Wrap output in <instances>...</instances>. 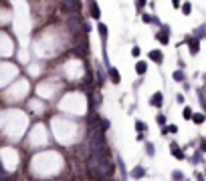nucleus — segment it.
Instances as JSON below:
<instances>
[{
  "mask_svg": "<svg viewBox=\"0 0 206 181\" xmlns=\"http://www.w3.org/2000/svg\"><path fill=\"white\" fill-rule=\"evenodd\" d=\"M168 34H170V28H168V26H162V28L158 30V34H156V40H158V42H162V44H168L170 42Z\"/></svg>",
  "mask_w": 206,
  "mask_h": 181,
  "instance_id": "nucleus-1",
  "label": "nucleus"
},
{
  "mask_svg": "<svg viewBox=\"0 0 206 181\" xmlns=\"http://www.w3.org/2000/svg\"><path fill=\"white\" fill-rule=\"evenodd\" d=\"M87 6H89V10H91V18L99 20L101 18V10H99V6H97L95 0H87Z\"/></svg>",
  "mask_w": 206,
  "mask_h": 181,
  "instance_id": "nucleus-2",
  "label": "nucleus"
},
{
  "mask_svg": "<svg viewBox=\"0 0 206 181\" xmlns=\"http://www.w3.org/2000/svg\"><path fill=\"white\" fill-rule=\"evenodd\" d=\"M150 105H152V107H156V109H160V107L164 105V95L160 93V90L152 95V99H150Z\"/></svg>",
  "mask_w": 206,
  "mask_h": 181,
  "instance_id": "nucleus-3",
  "label": "nucleus"
},
{
  "mask_svg": "<svg viewBox=\"0 0 206 181\" xmlns=\"http://www.w3.org/2000/svg\"><path fill=\"white\" fill-rule=\"evenodd\" d=\"M188 46H190V54L200 53V42H198V38H188Z\"/></svg>",
  "mask_w": 206,
  "mask_h": 181,
  "instance_id": "nucleus-4",
  "label": "nucleus"
},
{
  "mask_svg": "<svg viewBox=\"0 0 206 181\" xmlns=\"http://www.w3.org/2000/svg\"><path fill=\"white\" fill-rule=\"evenodd\" d=\"M109 79L113 81V85H119L121 83V75H119V71L115 67H109Z\"/></svg>",
  "mask_w": 206,
  "mask_h": 181,
  "instance_id": "nucleus-5",
  "label": "nucleus"
},
{
  "mask_svg": "<svg viewBox=\"0 0 206 181\" xmlns=\"http://www.w3.org/2000/svg\"><path fill=\"white\" fill-rule=\"evenodd\" d=\"M170 153H172L176 159H184V157H186V155H184V151L178 147V143H172V145H170Z\"/></svg>",
  "mask_w": 206,
  "mask_h": 181,
  "instance_id": "nucleus-6",
  "label": "nucleus"
},
{
  "mask_svg": "<svg viewBox=\"0 0 206 181\" xmlns=\"http://www.w3.org/2000/svg\"><path fill=\"white\" fill-rule=\"evenodd\" d=\"M150 58H152L156 65H162L164 62V54L160 53V50H150Z\"/></svg>",
  "mask_w": 206,
  "mask_h": 181,
  "instance_id": "nucleus-7",
  "label": "nucleus"
},
{
  "mask_svg": "<svg viewBox=\"0 0 206 181\" xmlns=\"http://www.w3.org/2000/svg\"><path fill=\"white\" fill-rule=\"evenodd\" d=\"M130 175L134 177V179H142V177H146V169H144V167H142V165H138V167H135V169H134V171L130 173Z\"/></svg>",
  "mask_w": 206,
  "mask_h": 181,
  "instance_id": "nucleus-8",
  "label": "nucleus"
},
{
  "mask_svg": "<svg viewBox=\"0 0 206 181\" xmlns=\"http://www.w3.org/2000/svg\"><path fill=\"white\" fill-rule=\"evenodd\" d=\"M135 72H138L139 76H142V75H146V72H148V62H144V61H139L138 65H135Z\"/></svg>",
  "mask_w": 206,
  "mask_h": 181,
  "instance_id": "nucleus-9",
  "label": "nucleus"
},
{
  "mask_svg": "<svg viewBox=\"0 0 206 181\" xmlns=\"http://www.w3.org/2000/svg\"><path fill=\"white\" fill-rule=\"evenodd\" d=\"M97 30H99L101 38L105 40V38H107V26H105V24H103V22H97Z\"/></svg>",
  "mask_w": 206,
  "mask_h": 181,
  "instance_id": "nucleus-10",
  "label": "nucleus"
},
{
  "mask_svg": "<svg viewBox=\"0 0 206 181\" xmlns=\"http://www.w3.org/2000/svg\"><path fill=\"white\" fill-rule=\"evenodd\" d=\"M192 121H194V123L196 125H202L206 121V115H202V113H194V117H192Z\"/></svg>",
  "mask_w": 206,
  "mask_h": 181,
  "instance_id": "nucleus-11",
  "label": "nucleus"
},
{
  "mask_svg": "<svg viewBox=\"0 0 206 181\" xmlns=\"http://www.w3.org/2000/svg\"><path fill=\"white\" fill-rule=\"evenodd\" d=\"M135 129H138V133H144V131H148V125L144 121H135Z\"/></svg>",
  "mask_w": 206,
  "mask_h": 181,
  "instance_id": "nucleus-12",
  "label": "nucleus"
},
{
  "mask_svg": "<svg viewBox=\"0 0 206 181\" xmlns=\"http://www.w3.org/2000/svg\"><path fill=\"white\" fill-rule=\"evenodd\" d=\"M146 153H148V157H154V155H156V151H154V143H146Z\"/></svg>",
  "mask_w": 206,
  "mask_h": 181,
  "instance_id": "nucleus-13",
  "label": "nucleus"
},
{
  "mask_svg": "<svg viewBox=\"0 0 206 181\" xmlns=\"http://www.w3.org/2000/svg\"><path fill=\"white\" fill-rule=\"evenodd\" d=\"M156 123H158L160 127H164V125L168 123V121H166V115H162V113H160V115H156Z\"/></svg>",
  "mask_w": 206,
  "mask_h": 181,
  "instance_id": "nucleus-14",
  "label": "nucleus"
},
{
  "mask_svg": "<svg viewBox=\"0 0 206 181\" xmlns=\"http://www.w3.org/2000/svg\"><path fill=\"white\" fill-rule=\"evenodd\" d=\"M172 179L174 181H184V173L182 171H172Z\"/></svg>",
  "mask_w": 206,
  "mask_h": 181,
  "instance_id": "nucleus-15",
  "label": "nucleus"
},
{
  "mask_svg": "<svg viewBox=\"0 0 206 181\" xmlns=\"http://www.w3.org/2000/svg\"><path fill=\"white\" fill-rule=\"evenodd\" d=\"M192 117H194V113H192V109H190V107H184V119L192 121Z\"/></svg>",
  "mask_w": 206,
  "mask_h": 181,
  "instance_id": "nucleus-16",
  "label": "nucleus"
},
{
  "mask_svg": "<svg viewBox=\"0 0 206 181\" xmlns=\"http://www.w3.org/2000/svg\"><path fill=\"white\" fill-rule=\"evenodd\" d=\"M182 12H184L186 16L192 12V4H190V2H184V4H182Z\"/></svg>",
  "mask_w": 206,
  "mask_h": 181,
  "instance_id": "nucleus-17",
  "label": "nucleus"
},
{
  "mask_svg": "<svg viewBox=\"0 0 206 181\" xmlns=\"http://www.w3.org/2000/svg\"><path fill=\"white\" fill-rule=\"evenodd\" d=\"M142 20H144L146 24H152V22H156V18H154V16H150V14H142Z\"/></svg>",
  "mask_w": 206,
  "mask_h": 181,
  "instance_id": "nucleus-18",
  "label": "nucleus"
},
{
  "mask_svg": "<svg viewBox=\"0 0 206 181\" xmlns=\"http://www.w3.org/2000/svg\"><path fill=\"white\" fill-rule=\"evenodd\" d=\"M172 76H174V81H184V72L182 71H176Z\"/></svg>",
  "mask_w": 206,
  "mask_h": 181,
  "instance_id": "nucleus-19",
  "label": "nucleus"
},
{
  "mask_svg": "<svg viewBox=\"0 0 206 181\" xmlns=\"http://www.w3.org/2000/svg\"><path fill=\"white\" fill-rule=\"evenodd\" d=\"M144 6H146V0H135V8H138L139 12L144 10Z\"/></svg>",
  "mask_w": 206,
  "mask_h": 181,
  "instance_id": "nucleus-20",
  "label": "nucleus"
},
{
  "mask_svg": "<svg viewBox=\"0 0 206 181\" xmlns=\"http://www.w3.org/2000/svg\"><path fill=\"white\" fill-rule=\"evenodd\" d=\"M168 133L170 135H176L178 133V127H176V125H168Z\"/></svg>",
  "mask_w": 206,
  "mask_h": 181,
  "instance_id": "nucleus-21",
  "label": "nucleus"
},
{
  "mask_svg": "<svg viewBox=\"0 0 206 181\" xmlns=\"http://www.w3.org/2000/svg\"><path fill=\"white\" fill-rule=\"evenodd\" d=\"M131 54H134V57H139V54H142L139 46H134V48H131Z\"/></svg>",
  "mask_w": 206,
  "mask_h": 181,
  "instance_id": "nucleus-22",
  "label": "nucleus"
},
{
  "mask_svg": "<svg viewBox=\"0 0 206 181\" xmlns=\"http://www.w3.org/2000/svg\"><path fill=\"white\" fill-rule=\"evenodd\" d=\"M172 6H174V8H182V4H180V0H172Z\"/></svg>",
  "mask_w": 206,
  "mask_h": 181,
  "instance_id": "nucleus-23",
  "label": "nucleus"
},
{
  "mask_svg": "<svg viewBox=\"0 0 206 181\" xmlns=\"http://www.w3.org/2000/svg\"><path fill=\"white\" fill-rule=\"evenodd\" d=\"M196 179H198V181H206V177L202 175V173H196Z\"/></svg>",
  "mask_w": 206,
  "mask_h": 181,
  "instance_id": "nucleus-24",
  "label": "nucleus"
},
{
  "mask_svg": "<svg viewBox=\"0 0 206 181\" xmlns=\"http://www.w3.org/2000/svg\"><path fill=\"white\" fill-rule=\"evenodd\" d=\"M200 153H206V141H202V145H200Z\"/></svg>",
  "mask_w": 206,
  "mask_h": 181,
  "instance_id": "nucleus-25",
  "label": "nucleus"
},
{
  "mask_svg": "<svg viewBox=\"0 0 206 181\" xmlns=\"http://www.w3.org/2000/svg\"><path fill=\"white\" fill-rule=\"evenodd\" d=\"M176 101L178 103H184V95H176Z\"/></svg>",
  "mask_w": 206,
  "mask_h": 181,
  "instance_id": "nucleus-26",
  "label": "nucleus"
},
{
  "mask_svg": "<svg viewBox=\"0 0 206 181\" xmlns=\"http://www.w3.org/2000/svg\"><path fill=\"white\" fill-rule=\"evenodd\" d=\"M204 173H206V169H204Z\"/></svg>",
  "mask_w": 206,
  "mask_h": 181,
  "instance_id": "nucleus-27",
  "label": "nucleus"
}]
</instances>
